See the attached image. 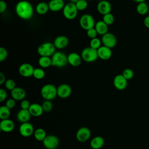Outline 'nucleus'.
<instances>
[{
	"instance_id": "obj_1",
	"label": "nucleus",
	"mask_w": 149,
	"mask_h": 149,
	"mask_svg": "<svg viewBox=\"0 0 149 149\" xmlns=\"http://www.w3.org/2000/svg\"><path fill=\"white\" fill-rule=\"evenodd\" d=\"M15 9L16 15L24 20L31 19L34 15V8L32 4L27 0L19 1L16 5Z\"/></svg>"
},
{
	"instance_id": "obj_2",
	"label": "nucleus",
	"mask_w": 149,
	"mask_h": 149,
	"mask_svg": "<svg viewBox=\"0 0 149 149\" xmlns=\"http://www.w3.org/2000/svg\"><path fill=\"white\" fill-rule=\"evenodd\" d=\"M40 94L44 100L52 101L58 96L57 87L52 84H46L41 87Z\"/></svg>"
},
{
	"instance_id": "obj_3",
	"label": "nucleus",
	"mask_w": 149,
	"mask_h": 149,
	"mask_svg": "<svg viewBox=\"0 0 149 149\" xmlns=\"http://www.w3.org/2000/svg\"><path fill=\"white\" fill-rule=\"evenodd\" d=\"M52 66L62 68L68 64V55L62 51H56L51 56Z\"/></svg>"
},
{
	"instance_id": "obj_4",
	"label": "nucleus",
	"mask_w": 149,
	"mask_h": 149,
	"mask_svg": "<svg viewBox=\"0 0 149 149\" xmlns=\"http://www.w3.org/2000/svg\"><path fill=\"white\" fill-rule=\"evenodd\" d=\"M56 48L51 42H45L41 44L37 48V53L40 56L51 57L56 52Z\"/></svg>"
},
{
	"instance_id": "obj_5",
	"label": "nucleus",
	"mask_w": 149,
	"mask_h": 149,
	"mask_svg": "<svg viewBox=\"0 0 149 149\" xmlns=\"http://www.w3.org/2000/svg\"><path fill=\"white\" fill-rule=\"evenodd\" d=\"M82 60L87 63H92L95 62L98 58L97 50L91 48L90 47L84 48L81 52Z\"/></svg>"
},
{
	"instance_id": "obj_6",
	"label": "nucleus",
	"mask_w": 149,
	"mask_h": 149,
	"mask_svg": "<svg viewBox=\"0 0 149 149\" xmlns=\"http://www.w3.org/2000/svg\"><path fill=\"white\" fill-rule=\"evenodd\" d=\"M78 11L75 3L69 2L65 4L62 10V13L65 18L70 20H73L77 17Z\"/></svg>"
},
{
	"instance_id": "obj_7",
	"label": "nucleus",
	"mask_w": 149,
	"mask_h": 149,
	"mask_svg": "<svg viewBox=\"0 0 149 149\" xmlns=\"http://www.w3.org/2000/svg\"><path fill=\"white\" fill-rule=\"evenodd\" d=\"M79 24L83 30L87 31L94 27L95 22L92 15L90 14H84L80 17Z\"/></svg>"
},
{
	"instance_id": "obj_8",
	"label": "nucleus",
	"mask_w": 149,
	"mask_h": 149,
	"mask_svg": "<svg viewBox=\"0 0 149 149\" xmlns=\"http://www.w3.org/2000/svg\"><path fill=\"white\" fill-rule=\"evenodd\" d=\"M42 144L47 149H56L59 146V140L55 135L49 134L43 140Z\"/></svg>"
},
{
	"instance_id": "obj_9",
	"label": "nucleus",
	"mask_w": 149,
	"mask_h": 149,
	"mask_svg": "<svg viewBox=\"0 0 149 149\" xmlns=\"http://www.w3.org/2000/svg\"><path fill=\"white\" fill-rule=\"evenodd\" d=\"M91 135L90 129L87 127H81L76 132V137L78 141L84 143L88 141Z\"/></svg>"
},
{
	"instance_id": "obj_10",
	"label": "nucleus",
	"mask_w": 149,
	"mask_h": 149,
	"mask_svg": "<svg viewBox=\"0 0 149 149\" xmlns=\"http://www.w3.org/2000/svg\"><path fill=\"white\" fill-rule=\"evenodd\" d=\"M101 40L103 45L111 49L115 47L117 44V39L116 36L113 34L109 32H108L103 35Z\"/></svg>"
},
{
	"instance_id": "obj_11",
	"label": "nucleus",
	"mask_w": 149,
	"mask_h": 149,
	"mask_svg": "<svg viewBox=\"0 0 149 149\" xmlns=\"http://www.w3.org/2000/svg\"><path fill=\"white\" fill-rule=\"evenodd\" d=\"M34 66L29 63H22L18 69L19 73L23 77H30L33 76L34 70Z\"/></svg>"
},
{
	"instance_id": "obj_12",
	"label": "nucleus",
	"mask_w": 149,
	"mask_h": 149,
	"mask_svg": "<svg viewBox=\"0 0 149 149\" xmlns=\"http://www.w3.org/2000/svg\"><path fill=\"white\" fill-rule=\"evenodd\" d=\"M33 125L29 122L21 123L19 132L20 134L24 137H29L32 136L34 132Z\"/></svg>"
},
{
	"instance_id": "obj_13",
	"label": "nucleus",
	"mask_w": 149,
	"mask_h": 149,
	"mask_svg": "<svg viewBox=\"0 0 149 149\" xmlns=\"http://www.w3.org/2000/svg\"><path fill=\"white\" fill-rule=\"evenodd\" d=\"M71 87L68 84H61L57 87V95L61 98H68L72 94Z\"/></svg>"
},
{
	"instance_id": "obj_14",
	"label": "nucleus",
	"mask_w": 149,
	"mask_h": 149,
	"mask_svg": "<svg viewBox=\"0 0 149 149\" xmlns=\"http://www.w3.org/2000/svg\"><path fill=\"white\" fill-rule=\"evenodd\" d=\"M113 84L115 88L118 90H125L127 86V80H126L122 74H117L115 76Z\"/></svg>"
},
{
	"instance_id": "obj_15",
	"label": "nucleus",
	"mask_w": 149,
	"mask_h": 149,
	"mask_svg": "<svg viewBox=\"0 0 149 149\" xmlns=\"http://www.w3.org/2000/svg\"><path fill=\"white\" fill-rule=\"evenodd\" d=\"M97 10L99 13L102 15H104L111 13L112 10V6L109 1L104 0L98 2L97 5Z\"/></svg>"
},
{
	"instance_id": "obj_16",
	"label": "nucleus",
	"mask_w": 149,
	"mask_h": 149,
	"mask_svg": "<svg viewBox=\"0 0 149 149\" xmlns=\"http://www.w3.org/2000/svg\"><path fill=\"white\" fill-rule=\"evenodd\" d=\"M97 53L98 58L104 61L109 59L112 55V49L103 45L97 49Z\"/></svg>"
},
{
	"instance_id": "obj_17",
	"label": "nucleus",
	"mask_w": 149,
	"mask_h": 149,
	"mask_svg": "<svg viewBox=\"0 0 149 149\" xmlns=\"http://www.w3.org/2000/svg\"><path fill=\"white\" fill-rule=\"evenodd\" d=\"M69 42V39L66 36L61 35L57 36L55 38L53 43L56 49H63L68 45Z\"/></svg>"
},
{
	"instance_id": "obj_18",
	"label": "nucleus",
	"mask_w": 149,
	"mask_h": 149,
	"mask_svg": "<svg viewBox=\"0 0 149 149\" xmlns=\"http://www.w3.org/2000/svg\"><path fill=\"white\" fill-rule=\"evenodd\" d=\"M82 58L80 55L77 52H71L68 55V62L73 67H77L80 65Z\"/></svg>"
},
{
	"instance_id": "obj_19",
	"label": "nucleus",
	"mask_w": 149,
	"mask_h": 149,
	"mask_svg": "<svg viewBox=\"0 0 149 149\" xmlns=\"http://www.w3.org/2000/svg\"><path fill=\"white\" fill-rule=\"evenodd\" d=\"M1 130L5 133L12 132L15 129V123L10 119L1 120L0 122Z\"/></svg>"
},
{
	"instance_id": "obj_20",
	"label": "nucleus",
	"mask_w": 149,
	"mask_h": 149,
	"mask_svg": "<svg viewBox=\"0 0 149 149\" xmlns=\"http://www.w3.org/2000/svg\"><path fill=\"white\" fill-rule=\"evenodd\" d=\"M48 3L49 10L53 12L62 10L65 5L63 0H50Z\"/></svg>"
},
{
	"instance_id": "obj_21",
	"label": "nucleus",
	"mask_w": 149,
	"mask_h": 149,
	"mask_svg": "<svg viewBox=\"0 0 149 149\" xmlns=\"http://www.w3.org/2000/svg\"><path fill=\"white\" fill-rule=\"evenodd\" d=\"M10 95L12 98L16 101H22L25 98L26 93L24 88L16 87L13 90L10 91Z\"/></svg>"
},
{
	"instance_id": "obj_22",
	"label": "nucleus",
	"mask_w": 149,
	"mask_h": 149,
	"mask_svg": "<svg viewBox=\"0 0 149 149\" xmlns=\"http://www.w3.org/2000/svg\"><path fill=\"white\" fill-rule=\"evenodd\" d=\"M29 111L31 116L34 117H39L44 112L42 105L38 103L31 104Z\"/></svg>"
},
{
	"instance_id": "obj_23",
	"label": "nucleus",
	"mask_w": 149,
	"mask_h": 149,
	"mask_svg": "<svg viewBox=\"0 0 149 149\" xmlns=\"http://www.w3.org/2000/svg\"><path fill=\"white\" fill-rule=\"evenodd\" d=\"M31 115L30 114L29 109H21L20 110H19L16 115L17 120L22 123L29 122L31 119Z\"/></svg>"
},
{
	"instance_id": "obj_24",
	"label": "nucleus",
	"mask_w": 149,
	"mask_h": 149,
	"mask_svg": "<svg viewBox=\"0 0 149 149\" xmlns=\"http://www.w3.org/2000/svg\"><path fill=\"white\" fill-rule=\"evenodd\" d=\"M105 144L104 139L100 136H97L93 138L90 143V147L93 149H100Z\"/></svg>"
},
{
	"instance_id": "obj_25",
	"label": "nucleus",
	"mask_w": 149,
	"mask_h": 149,
	"mask_svg": "<svg viewBox=\"0 0 149 149\" xmlns=\"http://www.w3.org/2000/svg\"><path fill=\"white\" fill-rule=\"evenodd\" d=\"M94 28L98 34L102 36L108 32V26L102 20H99L96 22Z\"/></svg>"
},
{
	"instance_id": "obj_26",
	"label": "nucleus",
	"mask_w": 149,
	"mask_h": 149,
	"mask_svg": "<svg viewBox=\"0 0 149 149\" xmlns=\"http://www.w3.org/2000/svg\"><path fill=\"white\" fill-rule=\"evenodd\" d=\"M49 10L48 3L43 1L38 2L35 7L36 12L40 15H44L46 14Z\"/></svg>"
},
{
	"instance_id": "obj_27",
	"label": "nucleus",
	"mask_w": 149,
	"mask_h": 149,
	"mask_svg": "<svg viewBox=\"0 0 149 149\" xmlns=\"http://www.w3.org/2000/svg\"><path fill=\"white\" fill-rule=\"evenodd\" d=\"M38 63L40 68L46 69L52 66L51 57L49 56H40L38 60Z\"/></svg>"
},
{
	"instance_id": "obj_28",
	"label": "nucleus",
	"mask_w": 149,
	"mask_h": 149,
	"mask_svg": "<svg viewBox=\"0 0 149 149\" xmlns=\"http://www.w3.org/2000/svg\"><path fill=\"white\" fill-rule=\"evenodd\" d=\"M34 138L38 141H43V140L46 137L47 133L45 130L42 128H37L34 130L33 134Z\"/></svg>"
},
{
	"instance_id": "obj_29",
	"label": "nucleus",
	"mask_w": 149,
	"mask_h": 149,
	"mask_svg": "<svg viewBox=\"0 0 149 149\" xmlns=\"http://www.w3.org/2000/svg\"><path fill=\"white\" fill-rule=\"evenodd\" d=\"M148 6L145 2L137 3L136 6V11L140 15H144L148 13Z\"/></svg>"
},
{
	"instance_id": "obj_30",
	"label": "nucleus",
	"mask_w": 149,
	"mask_h": 149,
	"mask_svg": "<svg viewBox=\"0 0 149 149\" xmlns=\"http://www.w3.org/2000/svg\"><path fill=\"white\" fill-rule=\"evenodd\" d=\"M10 115V109L6 105H2L0 107V118L1 120L9 119Z\"/></svg>"
},
{
	"instance_id": "obj_31",
	"label": "nucleus",
	"mask_w": 149,
	"mask_h": 149,
	"mask_svg": "<svg viewBox=\"0 0 149 149\" xmlns=\"http://www.w3.org/2000/svg\"><path fill=\"white\" fill-rule=\"evenodd\" d=\"M45 76V73L44 69L41 68H37L34 69L33 76L37 80L42 79Z\"/></svg>"
},
{
	"instance_id": "obj_32",
	"label": "nucleus",
	"mask_w": 149,
	"mask_h": 149,
	"mask_svg": "<svg viewBox=\"0 0 149 149\" xmlns=\"http://www.w3.org/2000/svg\"><path fill=\"white\" fill-rule=\"evenodd\" d=\"M102 21L108 26H110L115 21V18L113 15L111 13H109L103 15Z\"/></svg>"
},
{
	"instance_id": "obj_33",
	"label": "nucleus",
	"mask_w": 149,
	"mask_h": 149,
	"mask_svg": "<svg viewBox=\"0 0 149 149\" xmlns=\"http://www.w3.org/2000/svg\"><path fill=\"white\" fill-rule=\"evenodd\" d=\"M101 44H102L101 40H100L97 37L91 39L90 41V47L97 50L101 46Z\"/></svg>"
},
{
	"instance_id": "obj_34",
	"label": "nucleus",
	"mask_w": 149,
	"mask_h": 149,
	"mask_svg": "<svg viewBox=\"0 0 149 149\" xmlns=\"http://www.w3.org/2000/svg\"><path fill=\"white\" fill-rule=\"evenodd\" d=\"M42 107L44 112H49L52 111L53 108V104L51 101L44 100L42 104Z\"/></svg>"
},
{
	"instance_id": "obj_35",
	"label": "nucleus",
	"mask_w": 149,
	"mask_h": 149,
	"mask_svg": "<svg viewBox=\"0 0 149 149\" xmlns=\"http://www.w3.org/2000/svg\"><path fill=\"white\" fill-rule=\"evenodd\" d=\"M75 5L78 10L82 11L87 9V8L88 7V1L86 0H79L76 3H75Z\"/></svg>"
},
{
	"instance_id": "obj_36",
	"label": "nucleus",
	"mask_w": 149,
	"mask_h": 149,
	"mask_svg": "<svg viewBox=\"0 0 149 149\" xmlns=\"http://www.w3.org/2000/svg\"><path fill=\"white\" fill-rule=\"evenodd\" d=\"M122 74L123 76V77L127 80L132 79L133 76H134V72L133 70L129 68H126L125 69L123 72Z\"/></svg>"
},
{
	"instance_id": "obj_37",
	"label": "nucleus",
	"mask_w": 149,
	"mask_h": 149,
	"mask_svg": "<svg viewBox=\"0 0 149 149\" xmlns=\"http://www.w3.org/2000/svg\"><path fill=\"white\" fill-rule=\"evenodd\" d=\"M5 87V88L9 90V91H12V90H13L15 87H16V82L14 80L12 79H7L5 81V83H4Z\"/></svg>"
},
{
	"instance_id": "obj_38",
	"label": "nucleus",
	"mask_w": 149,
	"mask_h": 149,
	"mask_svg": "<svg viewBox=\"0 0 149 149\" xmlns=\"http://www.w3.org/2000/svg\"><path fill=\"white\" fill-rule=\"evenodd\" d=\"M86 34L88 38H90V39H93V38L97 37L98 33H97L96 30L95 29V28L93 27V28H91V29L87 30Z\"/></svg>"
},
{
	"instance_id": "obj_39",
	"label": "nucleus",
	"mask_w": 149,
	"mask_h": 149,
	"mask_svg": "<svg viewBox=\"0 0 149 149\" xmlns=\"http://www.w3.org/2000/svg\"><path fill=\"white\" fill-rule=\"evenodd\" d=\"M8 57V51L4 47H0V62L4 61Z\"/></svg>"
},
{
	"instance_id": "obj_40",
	"label": "nucleus",
	"mask_w": 149,
	"mask_h": 149,
	"mask_svg": "<svg viewBox=\"0 0 149 149\" xmlns=\"http://www.w3.org/2000/svg\"><path fill=\"white\" fill-rule=\"evenodd\" d=\"M16 100L13 98H11L9 99H8L5 102V105L8 108H9L10 109H13L16 106Z\"/></svg>"
},
{
	"instance_id": "obj_41",
	"label": "nucleus",
	"mask_w": 149,
	"mask_h": 149,
	"mask_svg": "<svg viewBox=\"0 0 149 149\" xmlns=\"http://www.w3.org/2000/svg\"><path fill=\"white\" fill-rule=\"evenodd\" d=\"M30 105H31V104L30 103L29 101H28L27 100L24 99L23 100L21 101V102H20L21 109H29L30 107Z\"/></svg>"
},
{
	"instance_id": "obj_42",
	"label": "nucleus",
	"mask_w": 149,
	"mask_h": 149,
	"mask_svg": "<svg viewBox=\"0 0 149 149\" xmlns=\"http://www.w3.org/2000/svg\"><path fill=\"white\" fill-rule=\"evenodd\" d=\"M7 92L6 91L2 88H0V102H3L4 101L6 98H7Z\"/></svg>"
},
{
	"instance_id": "obj_43",
	"label": "nucleus",
	"mask_w": 149,
	"mask_h": 149,
	"mask_svg": "<svg viewBox=\"0 0 149 149\" xmlns=\"http://www.w3.org/2000/svg\"><path fill=\"white\" fill-rule=\"evenodd\" d=\"M7 9V4L4 0H0V13H3Z\"/></svg>"
},
{
	"instance_id": "obj_44",
	"label": "nucleus",
	"mask_w": 149,
	"mask_h": 149,
	"mask_svg": "<svg viewBox=\"0 0 149 149\" xmlns=\"http://www.w3.org/2000/svg\"><path fill=\"white\" fill-rule=\"evenodd\" d=\"M6 77L5 74L2 72H0V84L2 85L6 81Z\"/></svg>"
},
{
	"instance_id": "obj_45",
	"label": "nucleus",
	"mask_w": 149,
	"mask_h": 149,
	"mask_svg": "<svg viewBox=\"0 0 149 149\" xmlns=\"http://www.w3.org/2000/svg\"><path fill=\"white\" fill-rule=\"evenodd\" d=\"M144 24L147 28L149 29V16L148 15L145 17V18L144 19Z\"/></svg>"
},
{
	"instance_id": "obj_46",
	"label": "nucleus",
	"mask_w": 149,
	"mask_h": 149,
	"mask_svg": "<svg viewBox=\"0 0 149 149\" xmlns=\"http://www.w3.org/2000/svg\"><path fill=\"white\" fill-rule=\"evenodd\" d=\"M132 1H133L134 2H135L137 3H140V2H144L146 1V0H132Z\"/></svg>"
},
{
	"instance_id": "obj_47",
	"label": "nucleus",
	"mask_w": 149,
	"mask_h": 149,
	"mask_svg": "<svg viewBox=\"0 0 149 149\" xmlns=\"http://www.w3.org/2000/svg\"><path fill=\"white\" fill-rule=\"evenodd\" d=\"M78 1H79V0H69L70 2H72V3H76Z\"/></svg>"
},
{
	"instance_id": "obj_48",
	"label": "nucleus",
	"mask_w": 149,
	"mask_h": 149,
	"mask_svg": "<svg viewBox=\"0 0 149 149\" xmlns=\"http://www.w3.org/2000/svg\"><path fill=\"white\" fill-rule=\"evenodd\" d=\"M98 2H100V1H104V0H97Z\"/></svg>"
},
{
	"instance_id": "obj_49",
	"label": "nucleus",
	"mask_w": 149,
	"mask_h": 149,
	"mask_svg": "<svg viewBox=\"0 0 149 149\" xmlns=\"http://www.w3.org/2000/svg\"><path fill=\"white\" fill-rule=\"evenodd\" d=\"M86 1H92V0H86Z\"/></svg>"
},
{
	"instance_id": "obj_50",
	"label": "nucleus",
	"mask_w": 149,
	"mask_h": 149,
	"mask_svg": "<svg viewBox=\"0 0 149 149\" xmlns=\"http://www.w3.org/2000/svg\"><path fill=\"white\" fill-rule=\"evenodd\" d=\"M148 16H149V9H148Z\"/></svg>"
}]
</instances>
